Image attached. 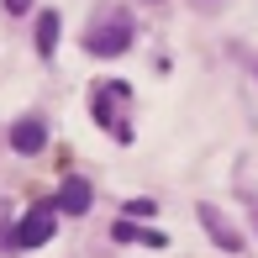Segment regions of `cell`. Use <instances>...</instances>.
<instances>
[{"instance_id": "6da1fadb", "label": "cell", "mask_w": 258, "mask_h": 258, "mask_svg": "<svg viewBox=\"0 0 258 258\" xmlns=\"http://www.w3.org/2000/svg\"><path fill=\"white\" fill-rule=\"evenodd\" d=\"M126 42H132V21H126L121 11H105L95 27L85 32V48L95 53V58H116V53H126Z\"/></svg>"}, {"instance_id": "ba28073f", "label": "cell", "mask_w": 258, "mask_h": 258, "mask_svg": "<svg viewBox=\"0 0 258 258\" xmlns=\"http://www.w3.org/2000/svg\"><path fill=\"white\" fill-rule=\"evenodd\" d=\"M6 11H11V16H21V11H32V0H6Z\"/></svg>"}, {"instance_id": "7a4b0ae2", "label": "cell", "mask_w": 258, "mask_h": 258, "mask_svg": "<svg viewBox=\"0 0 258 258\" xmlns=\"http://www.w3.org/2000/svg\"><path fill=\"white\" fill-rule=\"evenodd\" d=\"M53 216H58V206H48V201L32 206L27 216H21V227H16V242H21V248H42V242L53 237V227H58Z\"/></svg>"}, {"instance_id": "5b68a950", "label": "cell", "mask_w": 258, "mask_h": 258, "mask_svg": "<svg viewBox=\"0 0 258 258\" xmlns=\"http://www.w3.org/2000/svg\"><path fill=\"white\" fill-rule=\"evenodd\" d=\"M90 201H95V195H90V184L85 179H63V190H58V211H69V216H85L90 211Z\"/></svg>"}, {"instance_id": "277c9868", "label": "cell", "mask_w": 258, "mask_h": 258, "mask_svg": "<svg viewBox=\"0 0 258 258\" xmlns=\"http://www.w3.org/2000/svg\"><path fill=\"white\" fill-rule=\"evenodd\" d=\"M201 227L211 232V237H216V248H227V253H237V248H242V237L227 227V216H221L216 206H201Z\"/></svg>"}, {"instance_id": "3957f363", "label": "cell", "mask_w": 258, "mask_h": 258, "mask_svg": "<svg viewBox=\"0 0 258 258\" xmlns=\"http://www.w3.org/2000/svg\"><path fill=\"white\" fill-rule=\"evenodd\" d=\"M42 143H48V126H42L37 116H21V121L11 126V148H16V153H42Z\"/></svg>"}, {"instance_id": "52a82bcc", "label": "cell", "mask_w": 258, "mask_h": 258, "mask_svg": "<svg viewBox=\"0 0 258 258\" xmlns=\"http://www.w3.org/2000/svg\"><path fill=\"white\" fill-rule=\"evenodd\" d=\"M58 48V11H42V21H37V53L48 58Z\"/></svg>"}, {"instance_id": "8992f818", "label": "cell", "mask_w": 258, "mask_h": 258, "mask_svg": "<svg viewBox=\"0 0 258 258\" xmlns=\"http://www.w3.org/2000/svg\"><path fill=\"white\" fill-rule=\"evenodd\" d=\"M111 237L116 242H148V248H163V232H143V227H132V221H116Z\"/></svg>"}]
</instances>
